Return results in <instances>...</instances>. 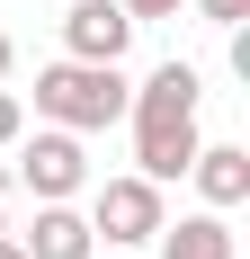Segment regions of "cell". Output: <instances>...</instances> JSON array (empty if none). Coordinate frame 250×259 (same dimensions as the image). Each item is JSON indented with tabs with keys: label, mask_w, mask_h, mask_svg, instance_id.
<instances>
[{
	"label": "cell",
	"mask_w": 250,
	"mask_h": 259,
	"mask_svg": "<svg viewBox=\"0 0 250 259\" xmlns=\"http://www.w3.org/2000/svg\"><path fill=\"white\" fill-rule=\"evenodd\" d=\"M9 206H18V179L0 170V233H9Z\"/></svg>",
	"instance_id": "cell-13"
},
{
	"label": "cell",
	"mask_w": 250,
	"mask_h": 259,
	"mask_svg": "<svg viewBox=\"0 0 250 259\" xmlns=\"http://www.w3.org/2000/svg\"><path fill=\"white\" fill-rule=\"evenodd\" d=\"M197 99H205L197 63H152V72L125 90V116H197Z\"/></svg>",
	"instance_id": "cell-6"
},
{
	"label": "cell",
	"mask_w": 250,
	"mask_h": 259,
	"mask_svg": "<svg viewBox=\"0 0 250 259\" xmlns=\"http://www.w3.org/2000/svg\"><path fill=\"white\" fill-rule=\"evenodd\" d=\"M0 259H27V250H18V233H0Z\"/></svg>",
	"instance_id": "cell-15"
},
{
	"label": "cell",
	"mask_w": 250,
	"mask_h": 259,
	"mask_svg": "<svg viewBox=\"0 0 250 259\" xmlns=\"http://www.w3.org/2000/svg\"><path fill=\"white\" fill-rule=\"evenodd\" d=\"M18 134H27V99H18V90H0V152H9Z\"/></svg>",
	"instance_id": "cell-10"
},
{
	"label": "cell",
	"mask_w": 250,
	"mask_h": 259,
	"mask_svg": "<svg viewBox=\"0 0 250 259\" xmlns=\"http://www.w3.org/2000/svg\"><path fill=\"white\" fill-rule=\"evenodd\" d=\"M125 90H134L125 63H72V54H63V63L36 72V116L63 125V134H107L125 116Z\"/></svg>",
	"instance_id": "cell-1"
},
{
	"label": "cell",
	"mask_w": 250,
	"mask_h": 259,
	"mask_svg": "<svg viewBox=\"0 0 250 259\" xmlns=\"http://www.w3.org/2000/svg\"><path fill=\"white\" fill-rule=\"evenodd\" d=\"M179 9H188V0H125V18L143 27V18H179Z\"/></svg>",
	"instance_id": "cell-11"
},
{
	"label": "cell",
	"mask_w": 250,
	"mask_h": 259,
	"mask_svg": "<svg viewBox=\"0 0 250 259\" xmlns=\"http://www.w3.org/2000/svg\"><path fill=\"white\" fill-rule=\"evenodd\" d=\"M99 259H143V250H99Z\"/></svg>",
	"instance_id": "cell-16"
},
{
	"label": "cell",
	"mask_w": 250,
	"mask_h": 259,
	"mask_svg": "<svg viewBox=\"0 0 250 259\" xmlns=\"http://www.w3.org/2000/svg\"><path fill=\"white\" fill-rule=\"evenodd\" d=\"M188 179H197V197H205L215 214L250 206V152H241V143H197V161H188Z\"/></svg>",
	"instance_id": "cell-7"
},
{
	"label": "cell",
	"mask_w": 250,
	"mask_h": 259,
	"mask_svg": "<svg viewBox=\"0 0 250 259\" xmlns=\"http://www.w3.org/2000/svg\"><path fill=\"white\" fill-rule=\"evenodd\" d=\"M125 45H134L125 0H72L63 9V54L72 63H125Z\"/></svg>",
	"instance_id": "cell-4"
},
{
	"label": "cell",
	"mask_w": 250,
	"mask_h": 259,
	"mask_svg": "<svg viewBox=\"0 0 250 259\" xmlns=\"http://www.w3.org/2000/svg\"><path fill=\"white\" fill-rule=\"evenodd\" d=\"M152 259H232V224L215 206H205V214H179V224L152 233Z\"/></svg>",
	"instance_id": "cell-9"
},
{
	"label": "cell",
	"mask_w": 250,
	"mask_h": 259,
	"mask_svg": "<svg viewBox=\"0 0 250 259\" xmlns=\"http://www.w3.org/2000/svg\"><path fill=\"white\" fill-rule=\"evenodd\" d=\"M9 152H18V170H9V179H18L36 206H72L80 188H90V152H80V134H63V125L18 134Z\"/></svg>",
	"instance_id": "cell-2"
},
{
	"label": "cell",
	"mask_w": 250,
	"mask_h": 259,
	"mask_svg": "<svg viewBox=\"0 0 250 259\" xmlns=\"http://www.w3.org/2000/svg\"><path fill=\"white\" fill-rule=\"evenodd\" d=\"M197 116H134V170H143L152 188L188 179V161H197Z\"/></svg>",
	"instance_id": "cell-5"
},
{
	"label": "cell",
	"mask_w": 250,
	"mask_h": 259,
	"mask_svg": "<svg viewBox=\"0 0 250 259\" xmlns=\"http://www.w3.org/2000/svg\"><path fill=\"white\" fill-rule=\"evenodd\" d=\"M197 9H205L215 27H241V18H250V0H197Z\"/></svg>",
	"instance_id": "cell-12"
},
{
	"label": "cell",
	"mask_w": 250,
	"mask_h": 259,
	"mask_svg": "<svg viewBox=\"0 0 250 259\" xmlns=\"http://www.w3.org/2000/svg\"><path fill=\"white\" fill-rule=\"evenodd\" d=\"M161 224H170V206H161V188H152L143 170L90 188V233H99V250H143Z\"/></svg>",
	"instance_id": "cell-3"
},
{
	"label": "cell",
	"mask_w": 250,
	"mask_h": 259,
	"mask_svg": "<svg viewBox=\"0 0 250 259\" xmlns=\"http://www.w3.org/2000/svg\"><path fill=\"white\" fill-rule=\"evenodd\" d=\"M9 63H18V45H9V27H0V80H9Z\"/></svg>",
	"instance_id": "cell-14"
},
{
	"label": "cell",
	"mask_w": 250,
	"mask_h": 259,
	"mask_svg": "<svg viewBox=\"0 0 250 259\" xmlns=\"http://www.w3.org/2000/svg\"><path fill=\"white\" fill-rule=\"evenodd\" d=\"M27 259H99V233H90V214L80 206H36V224L18 233Z\"/></svg>",
	"instance_id": "cell-8"
}]
</instances>
